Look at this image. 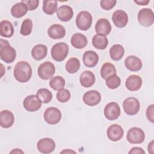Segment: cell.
Wrapping results in <instances>:
<instances>
[{
  "label": "cell",
  "instance_id": "6da1fadb",
  "mask_svg": "<svg viewBox=\"0 0 154 154\" xmlns=\"http://www.w3.org/2000/svg\"><path fill=\"white\" fill-rule=\"evenodd\" d=\"M14 78L19 82H28L32 76V68L30 64L25 61H21L16 63L13 70Z\"/></svg>",
  "mask_w": 154,
  "mask_h": 154
},
{
  "label": "cell",
  "instance_id": "7a4b0ae2",
  "mask_svg": "<svg viewBox=\"0 0 154 154\" xmlns=\"http://www.w3.org/2000/svg\"><path fill=\"white\" fill-rule=\"evenodd\" d=\"M0 57L6 63H13L16 57V51L7 40L0 39Z\"/></svg>",
  "mask_w": 154,
  "mask_h": 154
},
{
  "label": "cell",
  "instance_id": "3957f363",
  "mask_svg": "<svg viewBox=\"0 0 154 154\" xmlns=\"http://www.w3.org/2000/svg\"><path fill=\"white\" fill-rule=\"evenodd\" d=\"M69 46L64 42H59L55 44L51 49V55L52 58L57 61H63L69 54Z\"/></svg>",
  "mask_w": 154,
  "mask_h": 154
},
{
  "label": "cell",
  "instance_id": "277c9868",
  "mask_svg": "<svg viewBox=\"0 0 154 154\" xmlns=\"http://www.w3.org/2000/svg\"><path fill=\"white\" fill-rule=\"evenodd\" d=\"M75 22L77 27L79 29L87 31L91 26L93 22L92 16L87 11H82L77 15Z\"/></svg>",
  "mask_w": 154,
  "mask_h": 154
},
{
  "label": "cell",
  "instance_id": "5b68a950",
  "mask_svg": "<svg viewBox=\"0 0 154 154\" xmlns=\"http://www.w3.org/2000/svg\"><path fill=\"white\" fill-rule=\"evenodd\" d=\"M137 19L139 23L141 26L149 27L152 26L154 22L153 12L150 8H142L138 11Z\"/></svg>",
  "mask_w": 154,
  "mask_h": 154
},
{
  "label": "cell",
  "instance_id": "8992f818",
  "mask_svg": "<svg viewBox=\"0 0 154 154\" xmlns=\"http://www.w3.org/2000/svg\"><path fill=\"white\" fill-rule=\"evenodd\" d=\"M55 72V66L50 61H45L42 63L37 69L38 76L43 80H48L53 78Z\"/></svg>",
  "mask_w": 154,
  "mask_h": 154
},
{
  "label": "cell",
  "instance_id": "52a82bcc",
  "mask_svg": "<svg viewBox=\"0 0 154 154\" xmlns=\"http://www.w3.org/2000/svg\"><path fill=\"white\" fill-rule=\"evenodd\" d=\"M122 106L125 112L129 116L137 114L140 109V103L138 99L134 97L125 99Z\"/></svg>",
  "mask_w": 154,
  "mask_h": 154
},
{
  "label": "cell",
  "instance_id": "ba28073f",
  "mask_svg": "<svg viewBox=\"0 0 154 154\" xmlns=\"http://www.w3.org/2000/svg\"><path fill=\"white\" fill-rule=\"evenodd\" d=\"M126 139L131 144H141L145 139L144 132L140 128L132 127L128 131Z\"/></svg>",
  "mask_w": 154,
  "mask_h": 154
},
{
  "label": "cell",
  "instance_id": "9c48e42d",
  "mask_svg": "<svg viewBox=\"0 0 154 154\" xmlns=\"http://www.w3.org/2000/svg\"><path fill=\"white\" fill-rule=\"evenodd\" d=\"M44 119L49 125H56L61 120L62 114L59 109L55 107L48 108L44 112Z\"/></svg>",
  "mask_w": 154,
  "mask_h": 154
},
{
  "label": "cell",
  "instance_id": "30bf717a",
  "mask_svg": "<svg viewBox=\"0 0 154 154\" xmlns=\"http://www.w3.org/2000/svg\"><path fill=\"white\" fill-rule=\"evenodd\" d=\"M103 113L106 119L109 120H114L120 116V108L117 102H111L106 105Z\"/></svg>",
  "mask_w": 154,
  "mask_h": 154
},
{
  "label": "cell",
  "instance_id": "8fae6325",
  "mask_svg": "<svg viewBox=\"0 0 154 154\" xmlns=\"http://www.w3.org/2000/svg\"><path fill=\"white\" fill-rule=\"evenodd\" d=\"M42 102L37 96L34 94L27 96L23 101L24 108L29 112H35L38 111L42 106Z\"/></svg>",
  "mask_w": 154,
  "mask_h": 154
},
{
  "label": "cell",
  "instance_id": "7c38bea8",
  "mask_svg": "<svg viewBox=\"0 0 154 154\" xmlns=\"http://www.w3.org/2000/svg\"><path fill=\"white\" fill-rule=\"evenodd\" d=\"M55 143L51 138H43L39 140L37 143L38 150L42 153H51L55 149Z\"/></svg>",
  "mask_w": 154,
  "mask_h": 154
},
{
  "label": "cell",
  "instance_id": "4fadbf2b",
  "mask_svg": "<svg viewBox=\"0 0 154 154\" xmlns=\"http://www.w3.org/2000/svg\"><path fill=\"white\" fill-rule=\"evenodd\" d=\"M100 93L95 90H92L85 93L82 97L84 102L90 106H95L100 103L101 101Z\"/></svg>",
  "mask_w": 154,
  "mask_h": 154
},
{
  "label": "cell",
  "instance_id": "5bb4252c",
  "mask_svg": "<svg viewBox=\"0 0 154 154\" xmlns=\"http://www.w3.org/2000/svg\"><path fill=\"white\" fill-rule=\"evenodd\" d=\"M123 129L117 124H113L109 126L106 131L107 137L112 141H119L123 137Z\"/></svg>",
  "mask_w": 154,
  "mask_h": 154
},
{
  "label": "cell",
  "instance_id": "9a60e30c",
  "mask_svg": "<svg viewBox=\"0 0 154 154\" xmlns=\"http://www.w3.org/2000/svg\"><path fill=\"white\" fill-rule=\"evenodd\" d=\"M112 20L116 27L123 28L126 26L128 22V16L125 11L118 10L113 13Z\"/></svg>",
  "mask_w": 154,
  "mask_h": 154
},
{
  "label": "cell",
  "instance_id": "2e32d148",
  "mask_svg": "<svg viewBox=\"0 0 154 154\" xmlns=\"http://www.w3.org/2000/svg\"><path fill=\"white\" fill-rule=\"evenodd\" d=\"M126 68L131 72H137L142 68V61L141 59L135 55H129L125 60Z\"/></svg>",
  "mask_w": 154,
  "mask_h": 154
},
{
  "label": "cell",
  "instance_id": "e0dca14e",
  "mask_svg": "<svg viewBox=\"0 0 154 154\" xmlns=\"http://www.w3.org/2000/svg\"><path fill=\"white\" fill-rule=\"evenodd\" d=\"M95 31L97 34L108 35L111 31V23L106 19H99L95 25Z\"/></svg>",
  "mask_w": 154,
  "mask_h": 154
},
{
  "label": "cell",
  "instance_id": "ac0fdd59",
  "mask_svg": "<svg viewBox=\"0 0 154 154\" xmlns=\"http://www.w3.org/2000/svg\"><path fill=\"white\" fill-rule=\"evenodd\" d=\"M143 81L141 78L137 75H132L128 77L125 81L126 88L131 91L138 90L142 85Z\"/></svg>",
  "mask_w": 154,
  "mask_h": 154
},
{
  "label": "cell",
  "instance_id": "d6986e66",
  "mask_svg": "<svg viewBox=\"0 0 154 154\" xmlns=\"http://www.w3.org/2000/svg\"><path fill=\"white\" fill-rule=\"evenodd\" d=\"M57 16L62 22H68L73 16V11L71 7L67 5L60 6L56 11Z\"/></svg>",
  "mask_w": 154,
  "mask_h": 154
},
{
  "label": "cell",
  "instance_id": "ffe728a7",
  "mask_svg": "<svg viewBox=\"0 0 154 154\" xmlns=\"http://www.w3.org/2000/svg\"><path fill=\"white\" fill-rule=\"evenodd\" d=\"M48 34L52 39H60L65 36L66 29L60 24H53L48 28Z\"/></svg>",
  "mask_w": 154,
  "mask_h": 154
},
{
  "label": "cell",
  "instance_id": "44dd1931",
  "mask_svg": "<svg viewBox=\"0 0 154 154\" xmlns=\"http://www.w3.org/2000/svg\"><path fill=\"white\" fill-rule=\"evenodd\" d=\"M82 60L84 65L87 67H94L99 61V55L93 51H87L84 52Z\"/></svg>",
  "mask_w": 154,
  "mask_h": 154
},
{
  "label": "cell",
  "instance_id": "7402d4cb",
  "mask_svg": "<svg viewBox=\"0 0 154 154\" xmlns=\"http://www.w3.org/2000/svg\"><path fill=\"white\" fill-rule=\"evenodd\" d=\"M14 122V116L8 110H2L0 112V125L3 128H10Z\"/></svg>",
  "mask_w": 154,
  "mask_h": 154
},
{
  "label": "cell",
  "instance_id": "603a6c76",
  "mask_svg": "<svg viewBox=\"0 0 154 154\" xmlns=\"http://www.w3.org/2000/svg\"><path fill=\"white\" fill-rule=\"evenodd\" d=\"M79 81L82 87L85 88H89L95 83V75L90 70H85L81 74Z\"/></svg>",
  "mask_w": 154,
  "mask_h": 154
},
{
  "label": "cell",
  "instance_id": "cb8c5ba5",
  "mask_svg": "<svg viewBox=\"0 0 154 154\" xmlns=\"http://www.w3.org/2000/svg\"><path fill=\"white\" fill-rule=\"evenodd\" d=\"M70 43L75 48L81 49L87 46L88 40L84 34L79 32L75 33L71 37Z\"/></svg>",
  "mask_w": 154,
  "mask_h": 154
},
{
  "label": "cell",
  "instance_id": "d4e9b609",
  "mask_svg": "<svg viewBox=\"0 0 154 154\" xmlns=\"http://www.w3.org/2000/svg\"><path fill=\"white\" fill-rule=\"evenodd\" d=\"M47 46L42 44H38L34 46L31 50V55L32 58L37 61L42 60L45 58L47 55Z\"/></svg>",
  "mask_w": 154,
  "mask_h": 154
},
{
  "label": "cell",
  "instance_id": "484cf974",
  "mask_svg": "<svg viewBox=\"0 0 154 154\" xmlns=\"http://www.w3.org/2000/svg\"><path fill=\"white\" fill-rule=\"evenodd\" d=\"M28 11L26 5L22 1L13 5L11 8V14L15 18H20L25 16Z\"/></svg>",
  "mask_w": 154,
  "mask_h": 154
},
{
  "label": "cell",
  "instance_id": "4316f807",
  "mask_svg": "<svg viewBox=\"0 0 154 154\" xmlns=\"http://www.w3.org/2000/svg\"><path fill=\"white\" fill-rule=\"evenodd\" d=\"M14 29L13 26L8 20H4L0 22V35L1 37L10 38L14 34Z\"/></svg>",
  "mask_w": 154,
  "mask_h": 154
},
{
  "label": "cell",
  "instance_id": "83f0119b",
  "mask_svg": "<svg viewBox=\"0 0 154 154\" xmlns=\"http://www.w3.org/2000/svg\"><path fill=\"white\" fill-rule=\"evenodd\" d=\"M125 54V49L123 46L119 44L112 45L109 49V55L114 61H119L122 58Z\"/></svg>",
  "mask_w": 154,
  "mask_h": 154
},
{
  "label": "cell",
  "instance_id": "f1b7e54d",
  "mask_svg": "<svg viewBox=\"0 0 154 154\" xmlns=\"http://www.w3.org/2000/svg\"><path fill=\"white\" fill-rule=\"evenodd\" d=\"M92 45L96 49L103 50L108 46V40L106 36L96 34L92 38Z\"/></svg>",
  "mask_w": 154,
  "mask_h": 154
},
{
  "label": "cell",
  "instance_id": "f546056e",
  "mask_svg": "<svg viewBox=\"0 0 154 154\" xmlns=\"http://www.w3.org/2000/svg\"><path fill=\"white\" fill-rule=\"evenodd\" d=\"M81 64L79 60L75 57L70 58L66 63V71L70 73L74 74L76 73L80 69Z\"/></svg>",
  "mask_w": 154,
  "mask_h": 154
},
{
  "label": "cell",
  "instance_id": "4dcf8cb0",
  "mask_svg": "<svg viewBox=\"0 0 154 154\" xmlns=\"http://www.w3.org/2000/svg\"><path fill=\"white\" fill-rule=\"evenodd\" d=\"M115 74H116V69L114 64L107 62L102 65L100 69V75L103 79H106L109 76Z\"/></svg>",
  "mask_w": 154,
  "mask_h": 154
},
{
  "label": "cell",
  "instance_id": "1f68e13d",
  "mask_svg": "<svg viewBox=\"0 0 154 154\" xmlns=\"http://www.w3.org/2000/svg\"><path fill=\"white\" fill-rule=\"evenodd\" d=\"M57 1L54 0H45L43 2V11L48 15H52L57 10Z\"/></svg>",
  "mask_w": 154,
  "mask_h": 154
},
{
  "label": "cell",
  "instance_id": "d6a6232c",
  "mask_svg": "<svg viewBox=\"0 0 154 154\" xmlns=\"http://www.w3.org/2000/svg\"><path fill=\"white\" fill-rule=\"evenodd\" d=\"M66 84L65 79L61 76H55L51 78L49 82L50 87L55 91H60L64 89Z\"/></svg>",
  "mask_w": 154,
  "mask_h": 154
},
{
  "label": "cell",
  "instance_id": "836d02e7",
  "mask_svg": "<svg viewBox=\"0 0 154 154\" xmlns=\"http://www.w3.org/2000/svg\"><path fill=\"white\" fill-rule=\"evenodd\" d=\"M36 96L43 103H49L52 99V94L48 89L40 88L36 93Z\"/></svg>",
  "mask_w": 154,
  "mask_h": 154
},
{
  "label": "cell",
  "instance_id": "e575fe53",
  "mask_svg": "<svg viewBox=\"0 0 154 154\" xmlns=\"http://www.w3.org/2000/svg\"><path fill=\"white\" fill-rule=\"evenodd\" d=\"M106 85L109 89H116L121 84V79L116 74L111 75L105 79Z\"/></svg>",
  "mask_w": 154,
  "mask_h": 154
},
{
  "label": "cell",
  "instance_id": "d590c367",
  "mask_svg": "<svg viewBox=\"0 0 154 154\" xmlns=\"http://www.w3.org/2000/svg\"><path fill=\"white\" fill-rule=\"evenodd\" d=\"M32 21L30 19H25L21 25L20 33L23 36H27L31 33L32 29Z\"/></svg>",
  "mask_w": 154,
  "mask_h": 154
},
{
  "label": "cell",
  "instance_id": "8d00e7d4",
  "mask_svg": "<svg viewBox=\"0 0 154 154\" xmlns=\"http://www.w3.org/2000/svg\"><path fill=\"white\" fill-rule=\"evenodd\" d=\"M57 99L61 103H66L68 102L71 97V93L67 89H63L60 90L57 93Z\"/></svg>",
  "mask_w": 154,
  "mask_h": 154
},
{
  "label": "cell",
  "instance_id": "74e56055",
  "mask_svg": "<svg viewBox=\"0 0 154 154\" xmlns=\"http://www.w3.org/2000/svg\"><path fill=\"white\" fill-rule=\"evenodd\" d=\"M116 3V0H102L100 1V5L102 9L108 11L112 9Z\"/></svg>",
  "mask_w": 154,
  "mask_h": 154
},
{
  "label": "cell",
  "instance_id": "f35d334b",
  "mask_svg": "<svg viewBox=\"0 0 154 154\" xmlns=\"http://www.w3.org/2000/svg\"><path fill=\"white\" fill-rule=\"evenodd\" d=\"M22 1L26 5L29 11L35 10L38 7L39 4L38 0H22Z\"/></svg>",
  "mask_w": 154,
  "mask_h": 154
},
{
  "label": "cell",
  "instance_id": "ab89813d",
  "mask_svg": "<svg viewBox=\"0 0 154 154\" xmlns=\"http://www.w3.org/2000/svg\"><path fill=\"white\" fill-rule=\"evenodd\" d=\"M146 114L148 120L150 121L151 123H153L154 122V116H153L154 115V105L153 104H151L147 107L146 109Z\"/></svg>",
  "mask_w": 154,
  "mask_h": 154
},
{
  "label": "cell",
  "instance_id": "60d3db41",
  "mask_svg": "<svg viewBox=\"0 0 154 154\" xmlns=\"http://www.w3.org/2000/svg\"><path fill=\"white\" fill-rule=\"evenodd\" d=\"M129 153H137V154H145V151L140 147H134L129 151Z\"/></svg>",
  "mask_w": 154,
  "mask_h": 154
},
{
  "label": "cell",
  "instance_id": "b9f144b4",
  "mask_svg": "<svg viewBox=\"0 0 154 154\" xmlns=\"http://www.w3.org/2000/svg\"><path fill=\"white\" fill-rule=\"evenodd\" d=\"M134 2L137 4L138 5H147L149 2H150V1L147 0V1H146V0H140V1H134Z\"/></svg>",
  "mask_w": 154,
  "mask_h": 154
},
{
  "label": "cell",
  "instance_id": "7bdbcfd3",
  "mask_svg": "<svg viewBox=\"0 0 154 154\" xmlns=\"http://www.w3.org/2000/svg\"><path fill=\"white\" fill-rule=\"evenodd\" d=\"M147 149H148V152L150 153L151 154L153 153V141H152L149 143Z\"/></svg>",
  "mask_w": 154,
  "mask_h": 154
},
{
  "label": "cell",
  "instance_id": "ee69618b",
  "mask_svg": "<svg viewBox=\"0 0 154 154\" xmlns=\"http://www.w3.org/2000/svg\"><path fill=\"white\" fill-rule=\"evenodd\" d=\"M10 153H24V152L20 149H14Z\"/></svg>",
  "mask_w": 154,
  "mask_h": 154
},
{
  "label": "cell",
  "instance_id": "f6af8a7d",
  "mask_svg": "<svg viewBox=\"0 0 154 154\" xmlns=\"http://www.w3.org/2000/svg\"><path fill=\"white\" fill-rule=\"evenodd\" d=\"M60 153H76V152L71 149H64V150H62Z\"/></svg>",
  "mask_w": 154,
  "mask_h": 154
},
{
  "label": "cell",
  "instance_id": "bcb514c9",
  "mask_svg": "<svg viewBox=\"0 0 154 154\" xmlns=\"http://www.w3.org/2000/svg\"><path fill=\"white\" fill-rule=\"evenodd\" d=\"M1 67H2V74H1V76H3V75H4V72L2 71V69H3V65H2V64H1Z\"/></svg>",
  "mask_w": 154,
  "mask_h": 154
}]
</instances>
